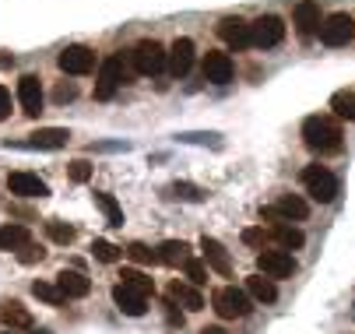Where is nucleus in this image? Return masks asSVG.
Here are the masks:
<instances>
[{"label": "nucleus", "instance_id": "f257e3e1", "mask_svg": "<svg viewBox=\"0 0 355 334\" xmlns=\"http://www.w3.org/2000/svg\"><path fill=\"white\" fill-rule=\"evenodd\" d=\"M302 145L317 155H334L341 152V127L327 116H310L302 123Z\"/></svg>", "mask_w": 355, "mask_h": 334}, {"label": "nucleus", "instance_id": "f03ea898", "mask_svg": "<svg viewBox=\"0 0 355 334\" xmlns=\"http://www.w3.org/2000/svg\"><path fill=\"white\" fill-rule=\"evenodd\" d=\"M134 78V67L120 57V53H113V57H106L103 64H98V85H95V99L98 103H106V99H113L116 95V88L120 85H127Z\"/></svg>", "mask_w": 355, "mask_h": 334}, {"label": "nucleus", "instance_id": "7ed1b4c3", "mask_svg": "<svg viewBox=\"0 0 355 334\" xmlns=\"http://www.w3.org/2000/svg\"><path fill=\"white\" fill-rule=\"evenodd\" d=\"M130 67L134 74H144V78H155L166 71V50H162V42L155 39H144L134 46V53H130Z\"/></svg>", "mask_w": 355, "mask_h": 334}, {"label": "nucleus", "instance_id": "20e7f679", "mask_svg": "<svg viewBox=\"0 0 355 334\" xmlns=\"http://www.w3.org/2000/svg\"><path fill=\"white\" fill-rule=\"evenodd\" d=\"M302 186H306V194L317 204H331L338 197V179L327 166H306L302 169Z\"/></svg>", "mask_w": 355, "mask_h": 334}, {"label": "nucleus", "instance_id": "39448f33", "mask_svg": "<svg viewBox=\"0 0 355 334\" xmlns=\"http://www.w3.org/2000/svg\"><path fill=\"white\" fill-rule=\"evenodd\" d=\"M211 303H215V313H218L222 320H243V317H250V310H253V299H250L243 289H236V285H225V289H218V292L211 296Z\"/></svg>", "mask_w": 355, "mask_h": 334}, {"label": "nucleus", "instance_id": "423d86ee", "mask_svg": "<svg viewBox=\"0 0 355 334\" xmlns=\"http://www.w3.org/2000/svg\"><path fill=\"white\" fill-rule=\"evenodd\" d=\"M285 39V21L278 15H261L257 21H250V46L257 50H271Z\"/></svg>", "mask_w": 355, "mask_h": 334}, {"label": "nucleus", "instance_id": "0eeeda50", "mask_svg": "<svg viewBox=\"0 0 355 334\" xmlns=\"http://www.w3.org/2000/svg\"><path fill=\"white\" fill-rule=\"evenodd\" d=\"M257 271L264 274V278H292L295 274V257L288 254V250H261V257H257Z\"/></svg>", "mask_w": 355, "mask_h": 334}, {"label": "nucleus", "instance_id": "6e6552de", "mask_svg": "<svg viewBox=\"0 0 355 334\" xmlns=\"http://www.w3.org/2000/svg\"><path fill=\"white\" fill-rule=\"evenodd\" d=\"M352 35H355V21L345 11L324 18V25H320V42L324 46H345V42H352Z\"/></svg>", "mask_w": 355, "mask_h": 334}, {"label": "nucleus", "instance_id": "1a4fd4ad", "mask_svg": "<svg viewBox=\"0 0 355 334\" xmlns=\"http://www.w3.org/2000/svg\"><path fill=\"white\" fill-rule=\"evenodd\" d=\"M57 67H60L64 74H74V78L92 74V71H95V53L88 50V46H67V50L57 57Z\"/></svg>", "mask_w": 355, "mask_h": 334}, {"label": "nucleus", "instance_id": "9d476101", "mask_svg": "<svg viewBox=\"0 0 355 334\" xmlns=\"http://www.w3.org/2000/svg\"><path fill=\"white\" fill-rule=\"evenodd\" d=\"M232 74H236V67H232V57H229V53H218V50H208V53H205V81H211V85H229Z\"/></svg>", "mask_w": 355, "mask_h": 334}, {"label": "nucleus", "instance_id": "9b49d317", "mask_svg": "<svg viewBox=\"0 0 355 334\" xmlns=\"http://www.w3.org/2000/svg\"><path fill=\"white\" fill-rule=\"evenodd\" d=\"M193 39H176L173 42V50L166 53V67H169V74L173 78H183L190 67H193Z\"/></svg>", "mask_w": 355, "mask_h": 334}, {"label": "nucleus", "instance_id": "f8f14e48", "mask_svg": "<svg viewBox=\"0 0 355 334\" xmlns=\"http://www.w3.org/2000/svg\"><path fill=\"white\" fill-rule=\"evenodd\" d=\"M113 303H116V310H120V313H127V317H144V313H148V296H141V292L127 289L123 281H116V285H113Z\"/></svg>", "mask_w": 355, "mask_h": 334}, {"label": "nucleus", "instance_id": "ddd939ff", "mask_svg": "<svg viewBox=\"0 0 355 334\" xmlns=\"http://www.w3.org/2000/svg\"><path fill=\"white\" fill-rule=\"evenodd\" d=\"M67 141H71V134L64 127H42V130L28 134L25 141H18V145L21 148H49V152H53V148H64Z\"/></svg>", "mask_w": 355, "mask_h": 334}, {"label": "nucleus", "instance_id": "4468645a", "mask_svg": "<svg viewBox=\"0 0 355 334\" xmlns=\"http://www.w3.org/2000/svg\"><path fill=\"white\" fill-rule=\"evenodd\" d=\"M8 190L18 194V197H46L49 194L46 179H39L35 173H11L8 176Z\"/></svg>", "mask_w": 355, "mask_h": 334}, {"label": "nucleus", "instance_id": "2eb2a0df", "mask_svg": "<svg viewBox=\"0 0 355 334\" xmlns=\"http://www.w3.org/2000/svg\"><path fill=\"white\" fill-rule=\"evenodd\" d=\"M200 254H205V264H208L211 271H218L222 278H229V274H232V257H229V250H225L218 240L205 236V240H200Z\"/></svg>", "mask_w": 355, "mask_h": 334}, {"label": "nucleus", "instance_id": "dca6fc26", "mask_svg": "<svg viewBox=\"0 0 355 334\" xmlns=\"http://www.w3.org/2000/svg\"><path fill=\"white\" fill-rule=\"evenodd\" d=\"M0 324L11 327V331H32L35 327V317L18 299H4V303H0Z\"/></svg>", "mask_w": 355, "mask_h": 334}, {"label": "nucleus", "instance_id": "f3484780", "mask_svg": "<svg viewBox=\"0 0 355 334\" xmlns=\"http://www.w3.org/2000/svg\"><path fill=\"white\" fill-rule=\"evenodd\" d=\"M18 103L25 106L28 116H39V113H42V85H39L35 74H25V78L18 81Z\"/></svg>", "mask_w": 355, "mask_h": 334}, {"label": "nucleus", "instance_id": "a211bd4d", "mask_svg": "<svg viewBox=\"0 0 355 334\" xmlns=\"http://www.w3.org/2000/svg\"><path fill=\"white\" fill-rule=\"evenodd\" d=\"M218 35L225 46H232V50H246L250 46V25L243 18H222L218 21Z\"/></svg>", "mask_w": 355, "mask_h": 334}, {"label": "nucleus", "instance_id": "6ab92c4d", "mask_svg": "<svg viewBox=\"0 0 355 334\" xmlns=\"http://www.w3.org/2000/svg\"><path fill=\"white\" fill-rule=\"evenodd\" d=\"M320 25L324 21H320V4H317V0H299V4H295V28H299V35H313Z\"/></svg>", "mask_w": 355, "mask_h": 334}, {"label": "nucleus", "instance_id": "aec40b11", "mask_svg": "<svg viewBox=\"0 0 355 334\" xmlns=\"http://www.w3.org/2000/svg\"><path fill=\"white\" fill-rule=\"evenodd\" d=\"M57 285H60V292L67 299H85L92 292V278H85L81 271H67V267L57 274Z\"/></svg>", "mask_w": 355, "mask_h": 334}, {"label": "nucleus", "instance_id": "412c9836", "mask_svg": "<svg viewBox=\"0 0 355 334\" xmlns=\"http://www.w3.org/2000/svg\"><path fill=\"white\" fill-rule=\"evenodd\" d=\"M271 211H275L282 222H288V218H299V222H302V218L310 215V204L302 201V197H295V194H282V197L271 204Z\"/></svg>", "mask_w": 355, "mask_h": 334}, {"label": "nucleus", "instance_id": "4be33fe9", "mask_svg": "<svg viewBox=\"0 0 355 334\" xmlns=\"http://www.w3.org/2000/svg\"><path fill=\"white\" fill-rule=\"evenodd\" d=\"M155 261L166 264V267H183L190 261V247L183 240H166L159 250H155Z\"/></svg>", "mask_w": 355, "mask_h": 334}, {"label": "nucleus", "instance_id": "5701e85b", "mask_svg": "<svg viewBox=\"0 0 355 334\" xmlns=\"http://www.w3.org/2000/svg\"><path fill=\"white\" fill-rule=\"evenodd\" d=\"M246 296H250V299H257V303H275V299H278V285L257 271V274H250V278H246Z\"/></svg>", "mask_w": 355, "mask_h": 334}, {"label": "nucleus", "instance_id": "b1692460", "mask_svg": "<svg viewBox=\"0 0 355 334\" xmlns=\"http://www.w3.org/2000/svg\"><path fill=\"white\" fill-rule=\"evenodd\" d=\"M166 299H169V303H180V306L190 310V313L205 310V296H200L197 289H190V285H180V281L169 285V296H166Z\"/></svg>", "mask_w": 355, "mask_h": 334}, {"label": "nucleus", "instance_id": "393cba45", "mask_svg": "<svg viewBox=\"0 0 355 334\" xmlns=\"http://www.w3.org/2000/svg\"><path fill=\"white\" fill-rule=\"evenodd\" d=\"M268 232H271V240H275L282 250H299L302 243H306V236H302L299 229H292L288 222H282V218H278V222H275Z\"/></svg>", "mask_w": 355, "mask_h": 334}, {"label": "nucleus", "instance_id": "a878e982", "mask_svg": "<svg viewBox=\"0 0 355 334\" xmlns=\"http://www.w3.org/2000/svg\"><path fill=\"white\" fill-rule=\"evenodd\" d=\"M25 243H32V236H28V229L25 225H0V250H21Z\"/></svg>", "mask_w": 355, "mask_h": 334}, {"label": "nucleus", "instance_id": "bb28decb", "mask_svg": "<svg viewBox=\"0 0 355 334\" xmlns=\"http://www.w3.org/2000/svg\"><path fill=\"white\" fill-rule=\"evenodd\" d=\"M120 281L127 285V289L141 292V296H151V292H155V281H151L144 271H137V267H123V271H120Z\"/></svg>", "mask_w": 355, "mask_h": 334}, {"label": "nucleus", "instance_id": "cd10ccee", "mask_svg": "<svg viewBox=\"0 0 355 334\" xmlns=\"http://www.w3.org/2000/svg\"><path fill=\"white\" fill-rule=\"evenodd\" d=\"M32 296L42 299L46 306H60V303H67V296L60 292V285H57V281H35V285H32Z\"/></svg>", "mask_w": 355, "mask_h": 334}, {"label": "nucleus", "instance_id": "c85d7f7f", "mask_svg": "<svg viewBox=\"0 0 355 334\" xmlns=\"http://www.w3.org/2000/svg\"><path fill=\"white\" fill-rule=\"evenodd\" d=\"M331 109L341 120H355V91H334L331 95Z\"/></svg>", "mask_w": 355, "mask_h": 334}, {"label": "nucleus", "instance_id": "c756f323", "mask_svg": "<svg viewBox=\"0 0 355 334\" xmlns=\"http://www.w3.org/2000/svg\"><path fill=\"white\" fill-rule=\"evenodd\" d=\"M95 204L106 211V218H110V225H113V229H120V225H123V208L116 204V197H113V194H95Z\"/></svg>", "mask_w": 355, "mask_h": 334}, {"label": "nucleus", "instance_id": "7c9ffc66", "mask_svg": "<svg viewBox=\"0 0 355 334\" xmlns=\"http://www.w3.org/2000/svg\"><path fill=\"white\" fill-rule=\"evenodd\" d=\"M46 236L53 243H60V247H67V243H74V225H67V222H46Z\"/></svg>", "mask_w": 355, "mask_h": 334}, {"label": "nucleus", "instance_id": "2f4dec72", "mask_svg": "<svg viewBox=\"0 0 355 334\" xmlns=\"http://www.w3.org/2000/svg\"><path fill=\"white\" fill-rule=\"evenodd\" d=\"M92 254H95V261H103V264H116L120 261V247H113L110 240H95Z\"/></svg>", "mask_w": 355, "mask_h": 334}, {"label": "nucleus", "instance_id": "473e14b6", "mask_svg": "<svg viewBox=\"0 0 355 334\" xmlns=\"http://www.w3.org/2000/svg\"><path fill=\"white\" fill-rule=\"evenodd\" d=\"M183 271H187V278H190V285H205L208 281V267H205V261H187L183 264Z\"/></svg>", "mask_w": 355, "mask_h": 334}, {"label": "nucleus", "instance_id": "72a5a7b5", "mask_svg": "<svg viewBox=\"0 0 355 334\" xmlns=\"http://www.w3.org/2000/svg\"><path fill=\"white\" fill-rule=\"evenodd\" d=\"M243 243H246V247H261V250H264V247L271 243V232H268V229H243Z\"/></svg>", "mask_w": 355, "mask_h": 334}, {"label": "nucleus", "instance_id": "f704fd0d", "mask_svg": "<svg viewBox=\"0 0 355 334\" xmlns=\"http://www.w3.org/2000/svg\"><path fill=\"white\" fill-rule=\"evenodd\" d=\"M169 197H183V201H205V194H200L197 186H190V183H173V186H169Z\"/></svg>", "mask_w": 355, "mask_h": 334}, {"label": "nucleus", "instance_id": "c9c22d12", "mask_svg": "<svg viewBox=\"0 0 355 334\" xmlns=\"http://www.w3.org/2000/svg\"><path fill=\"white\" fill-rule=\"evenodd\" d=\"M127 257H130L134 264H151V261H155V250L144 247V243H130V247H127Z\"/></svg>", "mask_w": 355, "mask_h": 334}, {"label": "nucleus", "instance_id": "e433bc0d", "mask_svg": "<svg viewBox=\"0 0 355 334\" xmlns=\"http://www.w3.org/2000/svg\"><path fill=\"white\" fill-rule=\"evenodd\" d=\"M42 257H46V250L35 247V243H25V247L18 250V261H21V264H35V261H42Z\"/></svg>", "mask_w": 355, "mask_h": 334}, {"label": "nucleus", "instance_id": "4c0bfd02", "mask_svg": "<svg viewBox=\"0 0 355 334\" xmlns=\"http://www.w3.org/2000/svg\"><path fill=\"white\" fill-rule=\"evenodd\" d=\"M88 176H92V166L88 162H71V179L74 183H85Z\"/></svg>", "mask_w": 355, "mask_h": 334}, {"label": "nucleus", "instance_id": "58836bf2", "mask_svg": "<svg viewBox=\"0 0 355 334\" xmlns=\"http://www.w3.org/2000/svg\"><path fill=\"white\" fill-rule=\"evenodd\" d=\"M74 95H78V88H74V85H57L53 99H57V103L64 106V103H71V99H74Z\"/></svg>", "mask_w": 355, "mask_h": 334}, {"label": "nucleus", "instance_id": "ea45409f", "mask_svg": "<svg viewBox=\"0 0 355 334\" xmlns=\"http://www.w3.org/2000/svg\"><path fill=\"white\" fill-rule=\"evenodd\" d=\"M11 116V91L0 85V120H8Z\"/></svg>", "mask_w": 355, "mask_h": 334}, {"label": "nucleus", "instance_id": "a19ab883", "mask_svg": "<svg viewBox=\"0 0 355 334\" xmlns=\"http://www.w3.org/2000/svg\"><path fill=\"white\" fill-rule=\"evenodd\" d=\"M200 334H229V331H225V327H205Z\"/></svg>", "mask_w": 355, "mask_h": 334}, {"label": "nucleus", "instance_id": "79ce46f5", "mask_svg": "<svg viewBox=\"0 0 355 334\" xmlns=\"http://www.w3.org/2000/svg\"><path fill=\"white\" fill-rule=\"evenodd\" d=\"M15 64V57H8V53H0V67H11Z\"/></svg>", "mask_w": 355, "mask_h": 334}, {"label": "nucleus", "instance_id": "37998d69", "mask_svg": "<svg viewBox=\"0 0 355 334\" xmlns=\"http://www.w3.org/2000/svg\"><path fill=\"white\" fill-rule=\"evenodd\" d=\"M35 334H49V331H35Z\"/></svg>", "mask_w": 355, "mask_h": 334}, {"label": "nucleus", "instance_id": "c03bdc74", "mask_svg": "<svg viewBox=\"0 0 355 334\" xmlns=\"http://www.w3.org/2000/svg\"><path fill=\"white\" fill-rule=\"evenodd\" d=\"M4 334H15V331H4Z\"/></svg>", "mask_w": 355, "mask_h": 334}]
</instances>
